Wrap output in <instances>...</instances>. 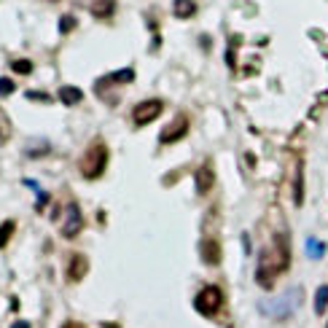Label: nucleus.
Listing matches in <instances>:
<instances>
[{
  "label": "nucleus",
  "mask_w": 328,
  "mask_h": 328,
  "mask_svg": "<svg viewBox=\"0 0 328 328\" xmlns=\"http://www.w3.org/2000/svg\"><path fill=\"white\" fill-rule=\"evenodd\" d=\"M291 264V251H288V237L285 234H277L272 248L261 251V259H259V267H256V280H259L261 288H272L280 272L288 269Z\"/></svg>",
  "instance_id": "f257e3e1"
},
{
  "label": "nucleus",
  "mask_w": 328,
  "mask_h": 328,
  "mask_svg": "<svg viewBox=\"0 0 328 328\" xmlns=\"http://www.w3.org/2000/svg\"><path fill=\"white\" fill-rule=\"evenodd\" d=\"M299 304H301V288H296V291H285L275 301H261L259 309H261V315H267L272 320H288L299 309Z\"/></svg>",
  "instance_id": "f03ea898"
},
{
  "label": "nucleus",
  "mask_w": 328,
  "mask_h": 328,
  "mask_svg": "<svg viewBox=\"0 0 328 328\" xmlns=\"http://www.w3.org/2000/svg\"><path fill=\"white\" fill-rule=\"evenodd\" d=\"M105 164H108V148L103 140H95L87 153L81 156V161H78V170H81V175L87 178V181H95L105 173Z\"/></svg>",
  "instance_id": "7ed1b4c3"
},
{
  "label": "nucleus",
  "mask_w": 328,
  "mask_h": 328,
  "mask_svg": "<svg viewBox=\"0 0 328 328\" xmlns=\"http://www.w3.org/2000/svg\"><path fill=\"white\" fill-rule=\"evenodd\" d=\"M221 304H223V291L218 285L202 288L197 293V299H194V307H197L199 315H215V312L221 309Z\"/></svg>",
  "instance_id": "20e7f679"
},
{
  "label": "nucleus",
  "mask_w": 328,
  "mask_h": 328,
  "mask_svg": "<svg viewBox=\"0 0 328 328\" xmlns=\"http://www.w3.org/2000/svg\"><path fill=\"white\" fill-rule=\"evenodd\" d=\"M81 226H84V218H81V210H78L75 202H70V205L65 207V223H62V237H67V239H73L78 231H81Z\"/></svg>",
  "instance_id": "39448f33"
},
{
  "label": "nucleus",
  "mask_w": 328,
  "mask_h": 328,
  "mask_svg": "<svg viewBox=\"0 0 328 328\" xmlns=\"http://www.w3.org/2000/svg\"><path fill=\"white\" fill-rule=\"evenodd\" d=\"M161 111H164L161 100H145V103L135 105L132 116H135V124H148V121H153L156 116H161Z\"/></svg>",
  "instance_id": "423d86ee"
},
{
  "label": "nucleus",
  "mask_w": 328,
  "mask_h": 328,
  "mask_svg": "<svg viewBox=\"0 0 328 328\" xmlns=\"http://www.w3.org/2000/svg\"><path fill=\"white\" fill-rule=\"evenodd\" d=\"M186 132H189V119L186 116H175L173 119V124L170 127H164V132H161V143H175V140H181V137H186Z\"/></svg>",
  "instance_id": "0eeeda50"
},
{
  "label": "nucleus",
  "mask_w": 328,
  "mask_h": 328,
  "mask_svg": "<svg viewBox=\"0 0 328 328\" xmlns=\"http://www.w3.org/2000/svg\"><path fill=\"white\" fill-rule=\"evenodd\" d=\"M132 78H135V70H132V67H124V70H116V73L105 75V78H100V81L95 84V89H97V92H103L108 84H121V81H124V84H129Z\"/></svg>",
  "instance_id": "6e6552de"
},
{
  "label": "nucleus",
  "mask_w": 328,
  "mask_h": 328,
  "mask_svg": "<svg viewBox=\"0 0 328 328\" xmlns=\"http://www.w3.org/2000/svg\"><path fill=\"white\" fill-rule=\"evenodd\" d=\"M210 189H213V170H210L207 164H202V167L197 170V191L207 194Z\"/></svg>",
  "instance_id": "1a4fd4ad"
},
{
  "label": "nucleus",
  "mask_w": 328,
  "mask_h": 328,
  "mask_svg": "<svg viewBox=\"0 0 328 328\" xmlns=\"http://www.w3.org/2000/svg\"><path fill=\"white\" fill-rule=\"evenodd\" d=\"M84 275H87V259L84 256H73V261H70V272H67V277L73 280V283H78Z\"/></svg>",
  "instance_id": "9d476101"
},
{
  "label": "nucleus",
  "mask_w": 328,
  "mask_h": 328,
  "mask_svg": "<svg viewBox=\"0 0 328 328\" xmlns=\"http://www.w3.org/2000/svg\"><path fill=\"white\" fill-rule=\"evenodd\" d=\"M202 259H205L207 264H218V261H221V248H218V242H213V239L202 242Z\"/></svg>",
  "instance_id": "9b49d317"
},
{
  "label": "nucleus",
  "mask_w": 328,
  "mask_h": 328,
  "mask_svg": "<svg viewBox=\"0 0 328 328\" xmlns=\"http://www.w3.org/2000/svg\"><path fill=\"white\" fill-rule=\"evenodd\" d=\"M57 97H59L65 105H78V103H81V97H84V92L78 89V87H62Z\"/></svg>",
  "instance_id": "f8f14e48"
},
{
  "label": "nucleus",
  "mask_w": 328,
  "mask_h": 328,
  "mask_svg": "<svg viewBox=\"0 0 328 328\" xmlns=\"http://www.w3.org/2000/svg\"><path fill=\"white\" fill-rule=\"evenodd\" d=\"M304 202V173H301V161L296 164V178H293V205Z\"/></svg>",
  "instance_id": "ddd939ff"
},
{
  "label": "nucleus",
  "mask_w": 328,
  "mask_h": 328,
  "mask_svg": "<svg viewBox=\"0 0 328 328\" xmlns=\"http://www.w3.org/2000/svg\"><path fill=\"white\" fill-rule=\"evenodd\" d=\"M173 11H175V17H181V19L194 17L197 3H194V0H175V3H173Z\"/></svg>",
  "instance_id": "4468645a"
},
{
  "label": "nucleus",
  "mask_w": 328,
  "mask_h": 328,
  "mask_svg": "<svg viewBox=\"0 0 328 328\" xmlns=\"http://www.w3.org/2000/svg\"><path fill=\"white\" fill-rule=\"evenodd\" d=\"M307 256H309V259H323V256H325V242L307 239Z\"/></svg>",
  "instance_id": "2eb2a0df"
},
{
  "label": "nucleus",
  "mask_w": 328,
  "mask_h": 328,
  "mask_svg": "<svg viewBox=\"0 0 328 328\" xmlns=\"http://www.w3.org/2000/svg\"><path fill=\"white\" fill-rule=\"evenodd\" d=\"M325 307H328V285H320L317 293H315V312H317V315H323Z\"/></svg>",
  "instance_id": "dca6fc26"
},
{
  "label": "nucleus",
  "mask_w": 328,
  "mask_h": 328,
  "mask_svg": "<svg viewBox=\"0 0 328 328\" xmlns=\"http://www.w3.org/2000/svg\"><path fill=\"white\" fill-rule=\"evenodd\" d=\"M116 0H97L95 3V17H111Z\"/></svg>",
  "instance_id": "f3484780"
},
{
  "label": "nucleus",
  "mask_w": 328,
  "mask_h": 328,
  "mask_svg": "<svg viewBox=\"0 0 328 328\" xmlns=\"http://www.w3.org/2000/svg\"><path fill=\"white\" fill-rule=\"evenodd\" d=\"M14 229H17V223H14V221L0 223V248H6V245H9V239H11Z\"/></svg>",
  "instance_id": "a211bd4d"
},
{
  "label": "nucleus",
  "mask_w": 328,
  "mask_h": 328,
  "mask_svg": "<svg viewBox=\"0 0 328 328\" xmlns=\"http://www.w3.org/2000/svg\"><path fill=\"white\" fill-rule=\"evenodd\" d=\"M14 70L22 73V75H30V73H33V62H30V59H17V62H14Z\"/></svg>",
  "instance_id": "6ab92c4d"
},
{
  "label": "nucleus",
  "mask_w": 328,
  "mask_h": 328,
  "mask_svg": "<svg viewBox=\"0 0 328 328\" xmlns=\"http://www.w3.org/2000/svg\"><path fill=\"white\" fill-rule=\"evenodd\" d=\"M14 95V81L11 78H0V97H9Z\"/></svg>",
  "instance_id": "aec40b11"
},
{
  "label": "nucleus",
  "mask_w": 328,
  "mask_h": 328,
  "mask_svg": "<svg viewBox=\"0 0 328 328\" xmlns=\"http://www.w3.org/2000/svg\"><path fill=\"white\" fill-rule=\"evenodd\" d=\"M73 27H75V19H73V17H62V22H59V30H62V33H70Z\"/></svg>",
  "instance_id": "412c9836"
},
{
  "label": "nucleus",
  "mask_w": 328,
  "mask_h": 328,
  "mask_svg": "<svg viewBox=\"0 0 328 328\" xmlns=\"http://www.w3.org/2000/svg\"><path fill=\"white\" fill-rule=\"evenodd\" d=\"M0 127H3V135L9 137V121H6V116H3V113H0Z\"/></svg>",
  "instance_id": "4be33fe9"
},
{
  "label": "nucleus",
  "mask_w": 328,
  "mask_h": 328,
  "mask_svg": "<svg viewBox=\"0 0 328 328\" xmlns=\"http://www.w3.org/2000/svg\"><path fill=\"white\" fill-rule=\"evenodd\" d=\"M27 97H30V100H49V97H43L41 92H27Z\"/></svg>",
  "instance_id": "5701e85b"
},
{
  "label": "nucleus",
  "mask_w": 328,
  "mask_h": 328,
  "mask_svg": "<svg viewBox=\"0 0 328 328\" xmlns=\"http://www.w3.org/2000/svg\"><path fill=\"white\" fill-rule=\"evenodd\" d=\"M11 328H30V323H27V320H19V323H14Z\"/></svg>",
  "instance_id": "b1692460"
},
{
  "label": "nucleus",
  "mask_w": 328,
  "mask_h": 328,
  "mask_svg": "<svg viewBox=\"0 0 328 328\" xmlns=\"http://www.w3.org/2000/svg\"><path fill=\"white\" fill-rule=\"evenodd\" d=\"M65 328H81V325H78V323H67Z\"/></svg>",
  "instance_id": "393cba45"
}]
</instances>
